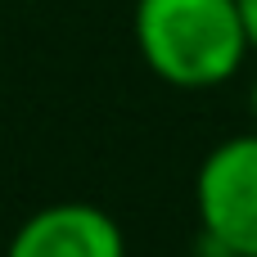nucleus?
<instances>
[{"label": "nucleus", "mask_w": 257, "mask_h": 257, "mask_svg": "<svg viewBox=\"0 0 257 257\" xmlns=\"http://www.w3.org/2000/svg\"><path fill=\"white\" fill-rule=\"evenodd\" d=\"M131 32L145 68L176 90H212L248 54L239 0H136Z\"/></svg>", "instance_id": "f257e3e1"}, {"label": "nucleus", "mask_w": 257, "mask_h": 257, "mask_svg": "<svg viewBox=\"0 0 257 257\" xmlns=\"http://www.w3.org/2000/svg\"><path fill=\"white\" fill-rule=\"evenodd\" d=\"M5 257H126V235L104 208L63 199L36 208L9 235Z\"/></svg>", "instance_id": "7ed1b4c3"}, {"label": "nucleus", "mask_w": 257, "mask_h": 257, "mask_svg": "<svg viewBox=\"0 0 257 257\" xmlns=\"http://www.w3.org/2000/svg\"><path fill=\"white\" fill-rule=\"evenodd\" d=\"M239 18H244V32H248V50L257 54V0H239Z\"/></svg>", "instance_id": "20e7f679"}, {"label": "nucleus", "mask_w": 257, "mask_h": 257, "mask_svg": "<svg viewBox=\"0 0 257 257\" xmlns=\"http://www.w3.org/2000/svg\"><path fill=\"white\" fill-rule=\"evenodd\" d=\"M194 212L212 257H257V131L208 149L194 172Z\"/></svg>", "instance_id": "f03ea898"}, {"label": "nucleus", "mask_w": 257, "mask_h": 257, "mask_svg": "<svg viewBox=\"0 0 257 257\" xmlns=\"http://www.w3.org/2000/svg\"><path fill=\"white\" fill-rule=\"evenodd\" d=\"M248 113H253V122H257V77H253V86H248Z\"/></svg>", "instance_id": "39448f33"}]
</instances>
